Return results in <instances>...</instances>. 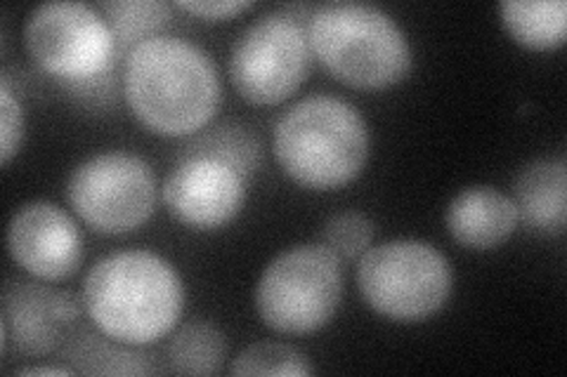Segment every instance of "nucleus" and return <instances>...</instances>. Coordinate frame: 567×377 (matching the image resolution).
<instances>
[{"instance_id": "15", "label": "nucleus", "mask_w": 567, "mask_h": 377, "mask_svg": "<svg viewBox=\"0 0 567 377\" xmlns=\"http://www.w3.org/2000/svg\"><path fill=\"white\" fill-rule=\"evenodd\" d=\"M64 362L79 375H150L156 368L133 345H123L102 331L79 328L62 349Z\"/></svg>"}, {"instance_id": "16", "label": "nucleus", "mask_w": 567, "mask_h": 377, "mask_svg": "<svg viewBox=\"0 0 567 377\" xmlns=\"http://www.w3.org/2000/svg\"><path fill=\"white\" fill-rule=\"evenodd\" d=\"M499 17L511 39L527 50H556L567 39L565 0H504Z\"/></svg>"}, {"instance_id": "18", "label": "nucleus", "mask_w": 567, "mask_h": 377, "mask_svg": "<svg viewBox=\"0 0 567 377\" xmlns=\"http://www.w3.org/2000/svg\"><path fill=\"white\" fill-rule=\"evenodd\" d=\"M177 158H216L239 170L246 179L254 177L262 160L258 135L244 123L227 121L189 137Z\"/></svg>"}, {"instance_id": "19", "label": "nucleus", "mask_w": 567, "mask_h": 377, "mask_svg": "<svg viewBox=\"0 0 567 377\" xmlns=\"http://www.w3.org/2000/svg\"><path fill=\"white\" fill-rule=\"evenodd\" d=\"M114 39L123 45H137L166 27L171 6L164 0H104L100 6Z\"/></svg>"}, {"instance_id": "10", "label": "nucleus", "mask_w": 567, "mask_h": 377, "mask_svg": "<svg viewBox=\"0 0 567 377\" xmlns=\"http://www.w3.org/2000/svg\"><path fill=\"white\" fill-rule=\"evenodd\" d=\"M81 304L71 293L35 281H8L3 289L0 349L20 356L62 352L79 331Z\"/></svg>"}, {"instance_id": "9", "label": "nucleus", "mask_w": 567, "mask_h": 377, "mask_svg": "<svg viewBox=\"0 0 567 377\" xmlns=\"http://www.w3.org/2000/svg\"><path fill=\"white\" fill-rule=\"evenodd\" d=\"M308 29L289 10L246 27L229 55V81L248 104L275 106L303 85L312 69Z\"/></svg>"}, {"instance_id": "6", "label": "nucleus", "mask_w": 567, "mask_h": 377, "mask_svg": "<svg viewBox=\"0 0 567 377\" xmlns=\"http://www.w3.org/2000/svg\"><path fill=\"white\" fill-rule=\"evenodd\" d=\"M343 302L341 260L322 243L277 255L258 279L256 312L281 335H308L336 316Z\"/></svg>"}, {"instance_id": "20", "label": "nucleus", "mask_w": 567, "mask_h": 377, "mask_svg": "<svg viewBox=\"0 0 567 377\" xmlns=\"http://www.w3.org/2000/svg\"><path fill=\"white\" fill-rule=\"evenodd\" d=\"M233 375H312L308 356L281 343H256L239 352L229 368Z\"/></svg>"}, {"instance_id": "8", "label": "nucleus", "mask_w": 567, "mask_h": 377, "mask_svg": "<svg viewBox=\"0 0 567 377\" xmlns=\"http://www.w3.org/2000/svg\"><path fill=\"white\" fill-rule=\"evenodd\" d=\"M66 201L93 231L123 237L154 214L156 177L145 158L126 151H102L71 170Z\"/></svg>"}, {"instance_id": "24", "label": "nucleus", "mask_w": 567, "mask_h": 377, "mask_svg": "<svg viewBox=\"0 0 567 377\" xmlns=\"http://www.w3.org/2000/svg\"><path fill=\"white\" fill-rule=\"evenodd\" d=\"M17 375H76L74 368H62V366H27L17 368Z\"/></svg>"}, {"instance_id": "13", "label": "nucleus", "mask_w": 567, "mask_h": 377, "mask_svg": "<svg viewBox=\"0 0 567 377\" xmlns=\"http://www.w3.org/2000/svg\"><path fill=\"white\" fill-rule=\"evenodd\" d=\"M518 210L508 193L496 187H468L447 206L450 237L468 250H494L518 229Z\"/></svg>"}, {"instance_id": "11", "label": "nucleus", "mask_w": 567, "mask_h": 377, "mask_svg": "<svg viewBox=\"0 0 567 377\" xmlns=\"http://www.w3.org/2000/svg\"><path fill=\"white\" fill-rule=\"evenodd\" d=\"M248 179L216 158H177L162 196L173 218L197 231L233 222L244 208Z\"/></svg>"}, {"instance_id": "22", "label": "nucleus", "mask_w": 567, "mask_h": 377, "mask_svg": "<svg viewBox=\"0 0 567 377\" xmlns=\"http://www.w3.org/2000/svg\"><path fill=\"white\" fill-rule=\"evenodd\" d=\"M0 160L8 166L24 142V106L14 97L8 76L0 83Z\"/></svg>"}, {"instance_id": "17", "label": "nucleus", "mask_w": 567, "mask_h": 377, "mask_svg": "<svg viewBox=\"0 0 567 377\" xmlns=\"http://www.w3.org/2000/svg\"><path fill=\"white\" fill-rule=\"evenodd\" d=\"M227 352V337L216 323L189 321L168 339L164 362L175 375H216L225 366Z\"/></svg>"}, {"instance_id": "3", "label": "nucleus", "mask_w": 567, "mask_h": 377, "mask_svg": "<svg viewBox=\"0 0 567 377\" xmlns=\"http://www.w3.org/2000/svg\"><path fill=\"white\" fill-rule=\"evenodd\" d=\"M369 125L358 106L333 95L298 100L275 125L272 151L296 185L329 191L358 179L369 160Z\"/></svg>"}, {"instance_id": "1", "label": "nucleus", "mask_w": 567, "mask_h": 377, "mask_svg": "<svg viewBox=\"0 0 567 377\" xmlns=\"http://www.w3.org/2000/svg\"><path fill=\"white\" fill-rule=\"evenodd\" d=\"M123 97L133 116L162 137L199 133L218 114L220 71L210 52L175 35H154L131 48Z\"/></svg>"}, {"instance_id": "12", "label": "nucleus", "mask_w": 567, "mask_h": 377, "mask_svg": "<svg viewBox=\"0 0 567 377\" xmlns=\"http://www.w3.org/2000/svg\"><path fill=\"white\" fill-rule=\"evenodd\" d=\"M8 253L39 281L74 276L83 262V233L74 218L50 201H31L12 214Z\"/></svg>"}, {"instance_id": "4", "label": "nucleus", "mask_w": 567, "mask_h": 377, "mask_svg": "<svg viewBox=\"0 0 567 377\" xmlns=\"http://www.w3.org/2000/svg\"><path fill=\"white\" fill-rule=\"evenodd\" d=\"M312 55L354 90H385L410 76L414 55L402 27L369 3H327L308 17Z\"/></svg>"}, {"instance_id": "21", "label": "nucleus", "mask_w": 567, "mask_h": 377, "mask_svg": "<svg viewBox=\"0 0 567 377\" xmlns=\"http://www.w3.org/2000/svg\"><path fill=\"white\" fill-rule=\"evenodd\" d=\"M374 241V222L360 210L336 212L319 231V243L341 262L360 260Z\"/></svg>"}, {"instance_id": "7", "label": "nucleus", "mask_w": 567, "mask_h": 377, "mask_svg": "<svg viewBox=\"0 0 567 377\" xmlns=\"http://www.w3.org/2000/svg\"><path fill=\"white\" fill-rule=\"evenodd\" d=\"M358 283L377 314L398 323H419L445 307L454 274L435 245L395 239L369 248L360 258Z\"/></svg>"}, {"instance_id": "23", "label": "nucleus", "mask_w": 567, "mask_h": 377, "mask_svg": "<svg viewBox=\"0 0 567 377\" xmlns=\"http://www.w3.org/2000/svg\"><path fill=\"white\" fill-rule=\"evenodd\" d=\"M175 8L199 17V20L220 22V20H233V17L251 10L254 3L251 0H177Z\"/></svg>"}, {"instance_id": "14", "label": "nucleus", "mask_w": 567, "mask_h": 377, "mask_svg": "<svg viewBox=\"0 0 567 377\" xmlns=\"http://www.w3.org/2000/svg\"><path fill=\"white\" fill-rule=\"evenodd\" d=\"M518 220L537 237H560L567 227V166L539 158L525 166L513 187Z\"/></svg>"}, {"instance_id": "5", "label": "nucleus", "mask_w": 567, "mask_h": 377, "mask_svg": "<svg viewBox=\"0 0 567 377\" xmlns=\"http://www.w3.org/2000/svg\"><path fill=\"white\" fill-rule=\"evenodd\" d=\"M29 57L69 93L112 76L116 39L104 17L79 0L35 6L24 22Z\"/></svg>"}, {"instance_id": "2", "label": "nucleus", "mask_w": 567, "mask_h": 377, "mask_svg": "<svg viewBox=\"0 0 567 377\" xmlns=\"http://www.w3.org/2000/svg\"><path fill=\"white\" fill-rule=\"evenodd\" d=\"M81 300L97 331L123 345L145 347L177 326L185 289L181 274L162 255L121 250L93 264Z\"/></svg>"}]
</instances>
